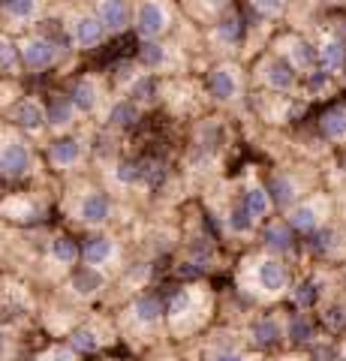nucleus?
<instances>
[{"label": "nucleus", "mask_w": 346, "mask_h": 361, "mask_svg": "<svg viewBox=\"0 0 346 361\" xmlns=\"http://www.w3.org/2000/svg\"><path fill=\"white\" fill-rule=\"evenodd\" d=\"M334 205H338V211H340V217L346 220V190H343V193H340L338 199H334Z\"/></svg>", "instance_id": "nucleus-42"}, {"label": "nucleus", "mask_w": 346, "mask_h": 361, "mask_svg": "<svg viewBox=\"0 0 346 361\" xmlns=\"http://www.w3.org/2000/svg\"><path fill=\"white\" fill-rule=\"evenodd\" d=\"M250 4V9L259 18H265V21H277L283 13H286V4L289 0H247Z\"/></svg>", "instance_id": "nucleus-39"}, {"label": "nucleus", "mask_w": 346, "mask_h": 361, "mask_svg": "<svg viewBox=\"0 0 346 361\" xmlns=\"http://www.w3.org/2000/svg\"><path fill=\"white\" fill-rule=\"evenodd\" d=\"M21 73V61H18V42L13 33L0 30V78H18Z\"/></svg>", "instance_id": "nucleus-37"}, {"label": "nucleus", "mask_w": 346, "mask_h": 361, "mask_svg": "<svg viewBox=\"0 0 346 361\" xmlns=\"http://www.w3.org/2000/svg\"><path fill=\"white\" fill-rule=\"evenodd\" d=\"M42 103H46V121H49V135H70L75 130L87 127L85 118L79 115V109L73 106V99L66 97V90H49L46 97H42Z\"/></svg>", "instance_id": "nucleus-27"}, {"label": "nucleus", "mask_w": 346, "mask_h": 361, "mask_svg": "<svg viewBox=\"0 0 346 361\" xmlns=\"http://www.w3.org/2000/svg\"><path fill=\"white\" fill-rule=\"evenodd\" d=\"M66 97L73 99V106L79 109V115L85 118V123H94L109 115L111 109V99H115V90H111L109 78L99 75V73H82L75 75L70 87H66Z\"/></svg>", "instance_id": "nucleus-13"}, {"label": "nucleus", "mask_w": 346, "mask_h": 361, "mask_svg": "<svg viewBox=\"0 0 346 361\" xmlns=\"http://www.w3.org/2000/svg\"><path fill=\"white\" fill-rule=\"evenodd\" d=\"M42 151L16 127L0 121V184L21 187L42 175Z\"/></svg>", "instance_id": "nucleus-5"}, {"label": "nucleus", "mask_w": 346, "mask_h": 361, "mask_svg": "<svg viewBox=\"0 0 346 361\" xmlns=\"http://www.w3.org/2000/svg\"><path fill=\"white\" fill-rule=\"evenodd\" d=\"M238 202L259 226L265 220L277 217V208H274L271 193H268V184H265V178L256 172V169H247V172H244L241 187H238Z\"/></svg>", "instance_id": "nucleus-25"}, {"label": "nucleus", "mask_w": 346, "mask_h": 361, "mask_svg": "<svg viewBox=\"0 0 346 361\" xmlns=\"http://www.w3.org/2000/svg\"><path fill=\"white\" fill-rule=\"evenodd\" d=\"M295 283V274H292V262L274 256V253H265V250H250L238 259V268H235V286L244 298H250L253 304H265V307H274L289 298Z\"/></svg>", "instance_id": "nucleus-2"}, {"label": "nucleus", "mask_w": 346, "mask_h": 361, "mask_svg": "<svg viewBox=\"0 0 346 361\" xmlns=\"http://www.w3.org/2000/svg\"><path fill=\"white\" fill-rule=\"evenodd\" d=\"M304 241L322 262H340V259L346 256V229L338 223H328L326 229H319L316 235H310V238H304Z\"/></svg>", "instance_id": "nucleus-34"}, {"label": "nucleus", "mask_w": 346, "mask_h": 361, "mask_svg": "<svg viewBox=\"0 0 346 361\" xmlns=\"http://www.w3.org/2000/svg\"><path fill=\"white\" fill-rule=\"evenodd\" d=\"M118 196L91 175H75L63 184V193L58 202L61 217L66 226L85 232L97 229H115L118 226Z\"/></svg>", "instance_id": "nucleus-1"}, {"label": "nucleus", "mask_w": 346, "mask_h": 361, "mask_svg": "<svg viewBox=\"0 0 346 361\" xmlns=\"http://www.w3.org/2000/svg\"><path fill=\"white\" fill-rule=\"evenodd\" d=\"M178 27L175 0H132V30L139 42L169 39Z\"/></svg>", "instance_id": "nucleus-11"}, {"label": "nucleus", "mask_w": 346, "mask_h": 361, "mask_svg": "<svg viewBox=\"0 0 346 361\" xmlns=\"http://www.w3.org/2000/svg\"><path fill=\"white\" fill-rule=\"evenodd\" d=\"M18 42V61L25 75H42L49 70H58L70 54V45L63 37H51L46 30H27L16 37Z\"/></svg>", "instance_id": "nucleus-10"}, {"label": "nucleus", "mask_w": 346, "mask_h": 361, "mask_svg": "<svg viewBox=\"0 0 346 361\" xmlns=\"http://www.w3.org/2000/svg\"><path fill=\"white\" fill-rule=\"evenodd\" d=\"M217 295L205 280H190L175 286L166 295V337L172 341H190L202 334L208 322L214 319Z\"/></svg>", "instance_id": "nucleus-3"}, {"label": "nucleus", "mask_w": 346, "mask_h": 361, "mask_svg": "<svg viewBox=\"0 0 346 361\" xmlns=\"http://www.w3.org/2000/svg\"><path fill=\"white\" fill-rule=\"evenodd\" d=\"M220 229L226 238L232 241H256V232H259V223H256L247 211H244V205L235 199L226 202V208L220 211Z\"/></svg>", "instance_id": "nucleus-31"}, {"label": "nucleus", "mask_w": 346, "mask_h": 361, "mask_svg": "<svg viewBox=\"0 0 346 361\" xmlns=\"http://www.w3.org/2000/svg\"><path fill=\"white\" fill-rule=\"evenodd\" d=\"M316 133L322 142H328L331 148L340 154L346 151V103H331L316 115Z\"/></svg>", "instance_id": "nucleus-33"}, {"label": "nucleus", "mask_w": 346, "mask_h": 361, "mask_svg": "<svg viewBox=\"0 0 346 361\" xmlns=\"http://www.w3.org/2000/svg\"><path fill=\"white\" fill-rule=\"evenodd\" d=\"M316 45V63L319 73L328 78H338L346 66V39L334 30H322V37L314 42Z\"/></svg>", "instance_id": "nucleus-32"}, {"label": "nucleus", "mask_w": 346, "mask_h": 361, "mask_svg": "<svg viewBox=\"0 0 346 361\" xmlns=\"http://www.w3.org/2000/svg\"><path fill=\"white\" fill-rule=\"evenodd\" d=\"M340 166H343V169H346V151H343V154H340Z\"/></svg>", "instance_id": "nucleus-43"}, {"label": "nucleus", "mask_w": 346, "mask_h": 361, "mask_svg": "<svg viewBox=\"0 0 346 361\" xmlns=\"http://www.w3.org/2000/svg\"><path fill=\"white\" fill-rule=\"evenodd\" d=\"M49 199L39 190H13L0 196V223L18 226V229H33L49 220Z\"/></svg>", "instance_id": "nucleus-18"}, {"label": "nucleus", "mask_w": 346, "mask_h": 361, "mask_svg": "<svg viewBox=\"0 0 346 361\" xmlns=\"http://www.w3.org/2000/svg\"><path fill=\"white\" fill-rule=\"evenodd\" d=\"M244 37H247V25H244V18L235 6H229L223 16H217L205 30V42L217 54V61L235 58L238 49L244 45Z\"/></svg>", "instance_id": "nucleus-22"}, {"label": "nucleus", "mask_w": 346, "mask_h": 361, "mask_svg": "<svg viewBox=\"0 0 346 361\" xmlns=\"http://www.w3.org/2000/svg\"><path fill=\"white\" fill-rule=\"evenodd\" d=\"M103 184L111 190V193H121V190H136L144 178H148V169H144L142 160L136 157H115V160L106 163V172H103Z\"/></svg>", "instance_id": "nucleus-29"}, {"label": "nucleus", "mask_w": 346, "mask_h": 361, "mask_svg": "<svg viewBox=\"0 0 346 361\" xmlns=\"http://www.w3.org/2000/svg\"><path fill=\"white\" fill-rule=\"evenodd\" d=\"M265 184H268V193H271V199H274L277 214L289 211L295 202H301L307 193H314V184H310V180L301 175L298 169H292V166L271 169L268 178H265Z\"/></svg>", "instance_id": "nucleus-23"}, {"label": "nucleus", "mask_w": 346, "mask_h": 361, "mask_svg": "<svg viewBox=\"0 0 346 361\" xmlns=\"http://www.w3.org/2000/svg\"><path fill=\"white\" fill-rule=\"evenodd\" d=\"M33 361H82V355L75 353L66 341H54L49 346H42L39 353L33 355Z\"/></svg>", "instance_id": "nucleus-38"}, {"label": "nucleus", "mask_w": 346, "mask_h": 361, "mask_svg": "<svg viewBox=\"0 0 346 361\" xmlns=\"http://www.w3.org/2000/svg\"><path fill=\"white\" fill-rule=\"evenodd\" d=\"M247 78L262 94H274V97H298L301 94V75L289 70V66L268 49L250 63Z\"/></svg>", "instance_id": "nucleus-17"}, {"label": "nucleus", "mask_w": 346, "mask_h": 361, "mask_svg": "<svg viewBox=\"0 0 346 361\" xmlns=\"http://www.w3.org/2000/svg\"><path fill=\"white\" fill-rule=\"evenodd\" d=\"M340 78H343V85H346V66H343V73H340Z\"/></svg>", "instance_id": "nucleus-45"}, {"label": "nucleus", "mask_w": 346, "mask_h": 361, "mask_svg": "<svg viewBox=\"0 0 346 361\" xmlns=\"http://www.w3.org/2000/svg\"><path fill=\"white\" fill-rule=\"evenodd\" d=\"M256 241H259V250L280 256V259H286V262H292V256L298 253V244H301V238L289 229V223L280 217V214L259 226Z\"/></svg>", "instance_id": "nucleus-28"}, {"label": "nucleus", "mask_w": 346, "mask_h": 361, "mask_svg": "<svg viewBox=\"0 0 346 361\" xmlns=\"http://www.w3.org/2000/svg\"><path fill=\"white\" fill-rule=\"evenodd\" d=\"M205 361H256V358L238 346H211L205 353Z\"/></svg>", "instance_id": "nucleus-41"}, {"label": "nucleus", "mask_w": 346, "mask_h": 361, "mask_svg": "<svg viewBox=\"0 0 346 361\" xmlns=\"http://www.w3.org/2000/svg\"><path fill=\"white\" fill-rule=\"evenodd\" d=\"M268 51L277 54L289 70L301 75V82L304 78H314L319 73V63H316V45L310 42L304 33L298 30H280L274 33V39L268 42Z\"/></svg>", "instance_id": "nucleus-21"}, {"label": "nucleus", "mask_w": 346, "mask_h": 361, "mask_svg": "<svg viewBox=\"0 0 346 361\" xmlns=\"http://www.w3.org/2000/svg\"><path fill=\"white\" fill-rule=\"evenodd\" d=\"M244 341L253 349H277L286 343V313H277V310H265V313H256L253 319L247 322L244 329Z\"/></svg>", "instance_id": "nucleus-26"}, {"label": "nucleus", "mask_w": 346, "mask_h": 361, "mask_svg": "<svg viewBox=\"0 0 346 361\" xmlns=\"http://www.w3.org/2000/svg\"><path fill=\"white\" fill-rule=\"evenodd\" d=\"M63 341L70 343L82 358H87V355H99V353H106L109 346H115L121 341V334H118L115 316L85 313L82 319L73 325V331L66 334Z\"/></svg>", "instance_id": "nucleus-15"}, {"label": "nucleus", "mask_w": 346, "mask_h": 361, "mask_svg": "<svg viewBox=\"0 0 346 361\" xmlns=\"http://www.w3.org/2000/svg\"><path fill=\"white\" fill-rule=\"evenodd\" d=\"M121 341L130 346H151L166 337V295L157 289H139L115 313Z\"/></svg>", "instance_id": "nucleus-4"}, {"label": "nucleus", "mask_w": 346, "mask_h": 361, "mask_svg": "<svg viewBox=\"0 0 346 361\" xmlns=\"http://www.w3.org/2000/svg\"><path fill=\"white\" fill-rule=\"evenodd\" d=\"M334 196L326 193V190H314V193H307L301 202H295L289 211H283L280 217L289 223V229H292L298 238H310V235H316L319 229H326L328 223H334Z\"/></svg>", "instance_id": "nucleus-14"}, {"label": "nucleus", "mask_w": 346, "mask_h": 361, "mask_svg": "<svg viewBox=\"0 0 346 361\" xmlns=\"http://www.w3.org/2000/svg\"><path fill=\"white\" fill-rule=\"evenodd\" d=\"M326 4H346V0H326Z\"/></svg>", "instance_id": "nucleus-44"}, {"label": "nucleus", "mask_w": 346, "mask_h": 361, "mask_svg": "<svg viewBox=\"0 0 346 361\" xmlns=\"http://www.w3.org/2000/svg\"><path fill=\"white\" fill-rule=\"evenodd\" d=\"M79 238L70 229H51L39 244L37 253V271L42 280L58 286L63 277H70L79 268Z\"/></svg>", "instance_id": "nucleus-9"}, {"label": "nucleus", "mask_w": 346, "mask_h": 361, "mask_svg": "<svg viewBox=\"0 0 346 361\" xmlns=\"http://www.w3.org/2000/svg\"><path fill=\"white\" fill-rule=\"evenodd\" d=\"M247 70L238 58L214 61L202 75V97L217 109H238L247 99Z\"/></svg>", "instance_id": "nucleus-7"}, {"label": "nucleus", "mask_w": 346, "mask_h": 361, "mask_svg": "<svg viewBox=\"0 0 346 361\" xmlns=\"http://www.w3.org/2000/svg\"><path fill=\"white\" fill-rule=\"evenodd\" d=\"M85 4L94 9L111 37H124L132 30V0H85Z\"/></svg>", "instance_id": "nucleus-30"}, {"label": "nucleus", "mask_w": 346, "mask_h": 361, "mask_svg": "<svg viewBox=\"0 0 346 361\" xmlns=\"http://www.w3.org/2000/svg\"><path fill=\"white\" fill-rule=\"evenodd\" d=\"M136 66L142 73H148L151 78H181L187 73V51L172 39H160V42H139L136 45Z\"/></svg>", "instance_id": "nucleus-16"}, {"label": "nucleus", "mask_w": 346, "mask_h": 361, "mask_svg": "<svg viewBox=\"0 0 346 361\" xmlns=\"http://www.w3.org/2000/svg\"><path fill=\"white\" fill-rule=\"evenodd\" d=\"M79 262L106 274L109 280H118V274L127 268V244L118 235V229L85 232L79 238Z\"/></svg>", "instance_id": "nucleus-8"}, {"label": "nucleus", "mask_w": 346, "mask_h": 361, "mask_svg": "<svg viewBox=\"0 0 346 361\" xmlns=\"http://www.w3.org/2000/svg\"><path fill=\"white\" fill-rule=\"evenodd\" d=\"M16 358H18V337L0 319V361H16Z\"/></svg>", "instance_id": "nucleus-40"}, {"label": "nucleus", "mask_w": 346, "mask_h": 361, "mask_svg": "<svg viewBox=\"0 0 346 361\" xmlns=\"http://www.w3.org/2000/svg\"><path fill=\"white\" fill-rule=\"evenodd\" d=\"M61 37L70 45V51H97L111 39V33L103 27V21L94 16L87 4H75L61 18Z\"/></svg>", "instance_id": "nucleus-12"}, {"label": "nucleus", "mask_w": 346, "mask_h": 361, "mask_svg": "<svg viewBox=\"0 0 346 361\" xmlns=\"http://www.w3.org/2000/svg\"><path fill=\"white\" fill-rule=\"evenodd\" d=\"M316 341V319L304 310L286 313V343L301 346V343H314Z\"/></svg>", "instance_id": "nucleus-35"}, {"label": "nucleus", "mask_w": 346, "mask_h": 361, "mask_svg": "<svg viewBox=\"0 0 346 361\" xmlns=\"http://www.w3.org/2000/svg\"><path fill=\"white\" fill-rule=\"evenodd\" d=\"M111 283H115V280H109L106 274L79 265L70 277H63L58 283V298L63 304H70V307H75V310H91L97 301L106 298Z\"/></svg>", "instance_id": "nucleus-19"}, {"label": "nucleus", "mask_w": 346, "mask_h": 361, "mask_svg": "<svg viewBox=\"0 0 346 361\" xmlns=\"http://www.w3.org/2000/svg\"><path fill=\"white\" fill-rule=\"evenodd\" d=\"M49 16V0H0V30L21 37Z\"/></svg>", "instance_id": "nucleus-24"}, {"label": "nucleus", "mask_w": 346, "mask_h": 361, "mask_svg": "<svg viewBox=\"0 0 346 361\" xmlns=\"http://www.w3.org/2000/svg\"><path fill=\"white\" fill-rule=\"evenodd\" d=\"M139 115H142V106L136 103V99L115 97V99H111L109 115L103 118V123H109V127H115V130H130V127H136Z\"/></svg>", "instance_id": "nucleus-36"}, {"label": "nucleus", "mask_w": 346, "mask_h": 361, "mask_svg": "<svg viewBox=\"0 0 346 361\" xmlns=\"http://www.w3.org/2000/svg\"><path fill=\"white\" fill-rule=\"evenodd\" d=\"M42 166L51 175L70 180L75 175H85V169L94 160V133L82 127L70 135H54L42 145Z\"/></svg>", "instance_id": "nucleus-6"}, {"label": "nucleus", "mask_w": 346, "mask_h": 361, "mask_svg": "<svg viewBox=\"0 0 346 361\" xmlns=\"http://www.w3.org/2000/svg\"><path fill=\"white\" fill-rule=\"evenodd\" d=\"M9 127H16L25 139H30L37 148H42L51 135H49V121H46V103L37 94H25L9 103V109H4V118Z\"/></svg>", "instance_id": "nucleus-20"}]
</instances>
